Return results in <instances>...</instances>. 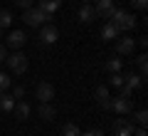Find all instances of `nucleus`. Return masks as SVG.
Returning <instances> with one entry per match:
<instances>
[{"label": "nucleus", "instance_id": "f257e3e1", "mask_svg": "<svg viewBox=\"0 0 148 136\" xmlns=\"http://www.w3.org/2000/svg\"><path fill=\"white\" fill-rule=\"evenodd\" d=\"M52 20V15L49 12H42L40 8H27L25 12H22V22L30 27H37V25H45V22Z\"/></svg>", "mask_w": 148, "mask_h": 136}, {"label": "nucleus", "instance_id": "f03ea898", "mask_svg": "<svg viewBox=\"0 0 148 136\" xmlns=\"http://www.w3.org/2000/svg\"><path fill=\"white\" fill-rule=\"evenodd\" d=\"M109 22L114 27H119V30H133L136 27V17L131 15V12H126V10H114V15L109 17Z\"/></svg>", "mask_w": 148, "mask_h": 136}, {"label": "nucleus", "instance_id": "7ed1b4c3", "mask_svg": "<svg viewBox=\"0 0 148 136\" xmlns=\"http://www.w3.org/2000/svg\"><path fill=\"white\" fill-rule=\"evenodd\" d=\"M109 109L116 111V114H121V116H126V114H131V111H133V101H131V97L119 94V97H114V99L109 101Z\"/></svg>", "mask_w": 148, "mask_h": 136}, {"label": "nucleus", "instance_id": "20e7f679", "mask_svg": "<svg viewBox=\"0 0 148 136\" xmlns=\"http://www.w3.org/2000/svg\"><path fill=\"white\" fill-rule=\"evenodd\" d=\"M138 87H143V77H141V74H133V72L123 74V87H121V94L123 97H131V92L138 89Z\"/></svg>", "mask_w": 148, "mask_h": 136}, {"label": "nucleus", "instance_id": "39448f33", "mask_svg": "<svg viewBox=\"0 0 148 136\" xmlns=\"http://www.w3.org/2000/svg\"><path fill=\"white\" fill-rule=\"evenodd\" d=\"M5 62H8V67H10L15 74L27 72V57H25L22 52H12L10 57H5Z\"/></svg>", "mask_w": 148, "mask_h": 136}, {"label": "nucleus", "instance_id": "423d86ee", "mask_svg": "<svg viewBox=\"0 0 148 136\" xmlns=\"http://www.w3.org/2000/svg\"><path fill=\"white\" fill-rule=\"evenodd\" d=\"M114 10H116V5H114V0H96V17H101V20H109L111 15H114Z\"/></svg>", "mask_w": 148, "mask_h": 136}, {"label": "nucleus", "instance_id": "0eeeda50", "mask_svg": "<svg viewBox=\"0 0 148 136\" xmlns=\"http://www.w3.org/2000/svg\"><path fill=\"white\" fill-rule=\"evenodd\" d=\"M59 40V32L54 25H45L42 30H40V42L42 45H54V42Z\"/></svg>", "mask_w": 148, "mask_h": 136}, {"label": "nucleus", "instance_id": "6e6552de", "mask_svg": "<svg viewBox=\"0 0 148 136\" xmlns=\"http://www.w3.org/2000/svg\"><path fill=\"white\" fill-rule=\"evenodd\" d=\"M37 99L40 101H52L54 99V84L52 82H40L37 84Z\"/></svg>", "mask_w": 148, "mask_h": 136}, {"label": "nucleus", "instance_id": "1a4fd4ad", "mask_svg": "<svg viewBox=\"0 0 148 136\" xmlns=\"http://www.w3.org/2000/svg\"><path fill=\"white\" fill-rule=\"evenodd\" d=\"M133 50H136V40L133 37H119L116 55H133Z\"/></svg>", "mask_w": 148, "mask_h": 136}, {"label": "nucleus", "instance_id": "9d476101", "mask_svg": "<svg viewBox=\"0 0 148 136\" xmlns=\"http://www.w3.org/2000/svg\"><path fill=\"white\" fill-rule=\"evenodd\" d=\"M25 42H27V35L22 30H12L10 35H8V47H12V50H20Z\"/></svg>", "mask_w": 148, "mask_h": 136}, {"label": "nucleus", "instance_id": "9b49d317", "mask_svg": "<svg viewBox=\"0 0 148 136\" xmlns=\"http://www.w3.org/2000/svg\"><path fill=\"white\" fill-rule=\"evenodd\" d=\"M114 134L116 136H131L133 134V124L128 119H116L114 121Z\"/></svg>", "mask_w": 148, "mask_h": 136}, {"label": "nucleus", "instance_id": "f8f14e48", "mask_svg": "<svg viewBox=\"0 0 148 136\" xmlns=\"http://www.w3.org/2000/svg\"><path fill=\"white\" fill-rule=\"evenodd\" d=\"M94 99L101 109H109V101H111V94H109V87H96L94 89Z\"/></svg>", "mask_w": 148, "mask_h": 136}, {"label": "nucleus", "instance_id": "ddd939ff", "mask_svg": "<svg viewBox=\"0 0 148 136\" xmlns=\"http://www.w3.org/2000/svg\"><path fill=\"white\" fill-rule=\"evenodd\" d=\"M94 20H96L94 5H82V8H79V22H84V25H91Z\"/></svg>", "mask_w": 148, "mask_h": 136}, {"label": "nucleus", "instance_id": "4468645a", "mask_svg": "<svg viewBox=\"0 0 148 136\" xmlns=\"http://www.w3.org/2000/svg\"><path fill=\"white\" fill-rule=\"evenodd\" d=\"M12 111H15V119H20V121H25L27 116L32 114V106L27 104V101H17V104L12 106Z\"/></svg>", "mask_w": 148, "mask_h": 136}, {"label": "nucleus", "instance_id": "2eb2a0df", "mask_svg": "<svg viewBox=\"0 0 148 136\" xmlns=\"http://www.w3.org/2000/svg\"><path fill=\"white\" fill-rule=\"evenodd\" d=\"M119 35H121V30H119V27H114L111 22H106V25L101 27V40H106V42L119 40Z\"/></svg>", "mask_w": 148, "mask_h": 136}, {"label": "nucleus", "instance_id": "dca6fc26", "mask_svg": "<svg viewBox=\"0 0 148 136\" xmlns=\"http://www.w3.org/2000/svg\"><path fill=\"white\" fill-rule=\"evenodd\" d=\"M37 114H40V119H45V121H52L54 116H57V109H54L49 101H42V106L37 109Z\"/></svg>", "mask_w": 148, "mask_h": 136}, {"label": "nucleus", "instance_id": "f3484780", "mask_svg": "<svg viewBox=\"0 0 148 136\" xmlns=\"http://www.w3.org/2000/svg\"><path fill=\"white\" fill-rule=\"evenodd\" d=\"M59 5H62V0H40V10L42 12H49V15H54V10H59Z\"/></svg>", "mask_w": 148, "mask_h": 136}, {"label": "nucleus", "instance_id": "a211bd4d", "mask_svg": "<svg viewBox=\"0 0 148 136\" xmlns=\"http://www.w3.org/2000/svg\"><path fill=\"white\" fill-rule=\"evenodd\" d=\"M12 106H15V97L12 94H5V92H0V111H12Z\"/></svg>", "mask_w": 148, "mask_h": 136}, {"label": "nucleus", "instance_id": "6ab92c4d", "mask_svg": "<svg viewBox=\"0 0 148 136\" xmlns=\"http://www.w3.org/2000/svg\"><path fill=\"white\" fill-rule=\"evenodd\" d=\"M106 72H109V74H116V72H121V59H119V57H111V59H106Z\"/></svg>", "mask_w": 148, "mask_h": 136}, {"label": "nucleus", "instance_id": "aec40b11", "mask_svg": "<svg viewBox=\"0 0 148 136\" xmlns=\"http://www.w3.org/2000/svg\"><path fill=\"white\" fill-rule=\"evenodd\" d=\"M62 136H82V131H79V126H77V124H64Z\"/></svg>", "mask_w": 148, "mask_h": 136}, {"label": "nucleus", "instance_id": "412c9836", "mask_svg": "<svg viewBox=\"0 0 148 136\" xmlns=\"http://www.w3.org/2000/svg\"><path fill=\"white\" fill-rule=\"evenodd\" d=\"M10 25H12V12L0 10V27H10Z\"/></svg>", "mask_w": 148, "mask_h": 136}, {"label": "nucleus", "instance_id": "4be33fe9", "mask_svg": "<svg viewBox=\"0 0 148 136\" xmlns=\"http://www.w3.org/2000/svg\"><path fill=\"white\" fill-rule=\"evenodd\" d=\"M136 64H138V72H141V77L146 79V69H148V57H146V55H138Z\"/></svg>", "mask_w": 148, "mask_h": 136}, {"label": "nucleus", "instance_id": "5701e85b", "mask_svg": "<svg viewBox=\"0 0 148 136\" xmlns=\"http://www.w3.org/2000/svg\"><path fill=\"white\" fill-rule=\"evenodd\" d=\"M136 124L143 126V129L148 126V111H146V109H138V111H136Z\"/></svg>", "mask_w": 148, "mask_h": 136}, {"label": "nucleus", "instance_id": "b1692460", "mask_svg": "<svg viewBox=\"0 0 148 136\" xmlns=\"http://www.w3.org/2000/svg\"><path fill=\"white\" fill-rule=\"evenodd\" d=\"M109 84H111V87H116V89H121V87H123V74H121V72L111 74V77H109Z\"/></svg>", "mask_w": 148, "mask_h": 136}, {"label": "nucleus", "instance_id": "393cba45", "mask_svg": "<svg viewBox=\"0 0 148 136\" xmlns=\"http://www.w3.org/2000/svg\"><path fill=\"white\" fill-rule=\"evenodd\" d=\"M5 89H10V77L0 72V92H5Z\"/></svg>", "mask_w": 148, "mask_h": 136}, {"label": "nucleus", "instance_id": "a878e982", "mask_svg": "<svg viewBox=\"0 0 148 136\" xmlns=\"http://www.w3.org/2000/svg\"><path fill=\"white\" fill-rule=\"evenodd\" d=\"M131 8H136V10H146L148 0H131Z\"/></svg>", "mask_w": 148, "mask_h": 136}, {"label": "nucleus", "instance_id": "bb28decb", "mask_svg": "<svg viewBox=\"0 0 148 136\" xmlns=\"http://www.w3.org/2000/svg\"><path fill=\"white\" fill-rule=\"evenodd\" d=\"M32 3H35V0H15V5H20L22 10H27V8H32Z\"/></svg>", "mask_w": 148, "mask_h": 136}, {"label": "nucleus", "instance_id": "cd10ccee", "mask_svg": "<svg viewBox=\"0 0 148 136\" xmlns=\"http://www.w3.org/2000/svg\"><path fill=\"white\" fill-rule=\"evenodd\" d=\"M12 97H15V99H22V97H25V89H22V87H15V92H12Z\"/></svg>", "mask_w": 148, "mask_h": 136}, {"label": "nucleus", "instance_id": "c85d7f7f", "mask_svg": "<svg viewBox=\"0 0 148 136\" xmlns=\"http://www.w3.org/2000/svg\"><path fill=\"white\" fill-rule=\"evenodd\" d=\"M82 136H104V131L101 129H91V131H86V134H82Z\"/></svg>", "mask_w": 148, "mask_h": 136}, {"label": "nucleus", "instance_id": "c756f323", "mask_svg": "<svg viewBox=\"0 0 148 136\" xmlns=\"http://www.w3.org/2000/svg\"><path fill=\"white\" fill-rule=\"evenodd\" d=\"M131 136H148V134H146V129H143V126H141V129H138V131H133Z\"/></svg>", "mask_w": 148, "mask_h": 136}, {"label": "nucleus", "instance_id": "7c9ffc66", "mask_svg": "<svg viewBox=\"0 0 148 136\" xmlns=\"http://www.w3.org/2000/svg\"><path fill=\"white\" fill-rule=\"evenodd\" d=\"M0 62H5V47L0 45Z\"/></svg>", "mask_w": 148, "mask_h": 136}, {"label": "nucleus", "instance_id": "2f4dec72", "mask_svg": "<svg viewBox=\"0 0 148 136\" xmlns=\"http://www.w3.org/2000/svg\"><path fill=\"white\" fill-rule=\"evenodd\" d=\"M84 5H91V0H84Z\"/></svg>", "mask_w": 148, "mask_h": 136}, {"label": "nucleus", "instance_id": "473e14b6", "mask_svg": "<svg viewBox=\"0 0 148 136\" xmlns=\"http://www.w3.org/2000/svg\"><path fill=\"white\" fill-rule=\"evenodd\" d=\"M0 40H3V27H0Z\"/></svg>", "mask_w": 148, "mask_h": 136}]
</instances>
